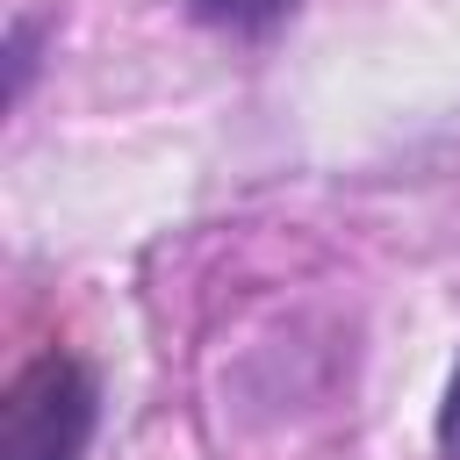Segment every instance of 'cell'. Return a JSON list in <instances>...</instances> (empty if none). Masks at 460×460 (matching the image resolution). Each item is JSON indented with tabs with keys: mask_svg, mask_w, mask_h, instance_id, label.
<instances>
[{
	"mask_svg": "<svg viewBox=\"0 0 460 460\" xmlns=\"http://www.w3.org/2000/svg\"><path fill=\"white\" fill-rule=\"evenodd\" d=\"M180 7L208 29H230V36H266L295 14V0H180Z\"/></svg>",
	"mask_w": 460,
	"mask_h": 460,
	"instance_id": "cell-2",
	"label": "cell"
},
{
	"mask_svg": "<svg viewBox=\"0 0 460 460\" xmlns=\"http://www.w3.org/2000/svg\"><path fill=\"white\" fill-rule=\"evenodd\" d=\"M101 388L72 352H36L0 395V460H79L93 446Z\"/></svg>",
	"mask_w": 460,
	"mask_h": 460,
	"instance_id": "cell-1",
	"label": "cell"
},
{
	"mask_svg": "<svg viewBox=\"0 0 460 460\" xmlns=\"http://www.w3.org/2000/svg\"><path fill=\"white\" fill-rule=\"evenodd\" d=\"M43 14H14L7 22V108L29 93V79H36V50H43Z\"/></svg>",
	"mask_w": 460,
	"mask_h": 460,
	"instance_id": "cell-3",
	"label": "cell"
},
{
	"mask_svg": "<svg viewBox=\"0 0 460 460\" xmlns=\"http://www.w3.org/2000/svg\"><path fill=\"white\" fill-rule=\"evenodd\" d=\"M438 446H446V460H460V367H453L446 402H438Z\"/></svg>",
	"mask_w": 460,
	"mask_h": 460,
	"instance_id": "cell-4",
	"label": "cell"
}]
</instances>
